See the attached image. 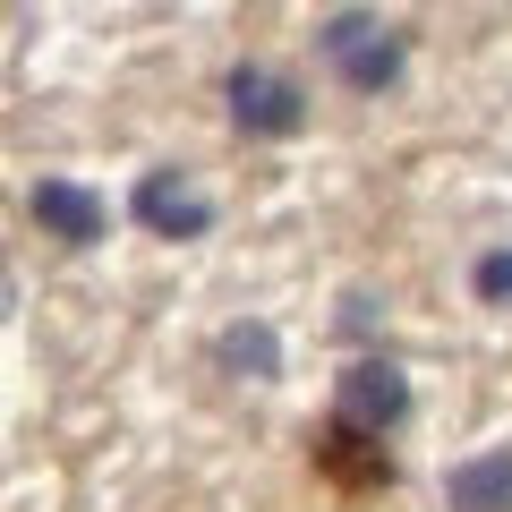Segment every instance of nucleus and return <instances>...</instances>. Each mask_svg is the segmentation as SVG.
<instances>
[{
  "mask_svg": "<svg viewBox=\"0 0 512 512\" xmlns=\"http://www.w3.org/2000/svg\"><path fill=\"white\" fill-rule=\"evenodd\" d=\"M325 60L342 69V86L359 94H384L393 77H402V43H393V26H376L367 9H342V18H325Z\"/></svg>",
  "mask_w": 512,
  "mask_h": 512,
  "instance_id": "1",
  "label": "nucleus"
},
{
  "mask_svg": "<svg viewBox=\"0 0 512 512\" xmlns=\"http://www.w3.org/2000/svg\"><path fill=\"white\" fill-rule=\"evenodd\" d=\"M333 419L367 427V436H393L410 419V376L393 359H350L342 367V393H333Z\"/></svg>",
  "mask_w": 512,
  "mask_h": 512,
  "instance_id": "2",
  "label": "nucleus"
},
{
  "mask_svg": "<svg viewBox=\"0 0 512 512\" xmlns=\"http://www.w3.org/2000/svg\"><path fill=\"white\" fill-rule=\"evenodd\" d=\"M231 128L239 137H291L299 120H308V103H299V86L291 77H274V69H231Z\"/></svg>",
  "mask_w": 512,
  "mask_h": 512,
  "instance_id": "3",
  "label": "nucleus"
},
{
  "mask_svg": "<svg viewBox=\"0 0 512 512\" xmlns=\"http://www.w3.org/2000/svg\"><path fill=\"white\" fill-rule=\"evenodd\" d=\"M128 205H137V222H146V231H163V239L214 231V197H205V188H188V171H146Z\"/></svg>",
  "mask_w": 512,
  "mask_h": 512,
  "instance_id": "4",
  "label": "nucleus"
},
{
  "mask_svg": "<svg viewBox=\"0 0 512 512\" xmlns=\"http://www.w3.org/2000/svg\"><path fill=\"white\" fill-rule=\"evenodd\" d=\"M316 470H325L333 487H350V495H376V487H393L384 436H367V427H350V419H333L325 436H316Z\"/></svg>",
  "mask_w": 512,
  "mask_h": 512,
  "instance_id": "5",
  "label": "nucleus"
},
{
  "mask_svg": "<svg viewBox=\"0 0 512 512\" xmlns=\"http://www.w3.org/2000/svg\"><path fill=\"white\" fill-rule=\"evenodd\" d=\"M26 205H35V222H43L52 239H69V248H94V239L111 231L103 197H86L77 180H35V197H26Z\"/></svg>",
  "mask_w": 512,
  "mask_h": 512,
  "instance_id": "6",
  "label": "nucleus"
},
{
  "mask_svg": "<svg viewBox=\"0 0 512 512\" xmlns=\"http://www.w3.org/2000/svg\"><path fill=\"white\" fill-rule=\"evenodd\" d=\"M444 504L453 512H512V444L504 453H470L444 470Z\"/></svg>",
  "mask_w": 512,
  "mask_h": 512,
  "instance_id": "7",
  "label": "nucleus"
},
{
  "mask_svg": "<svg viewBox=\"0 0 512 512\" xmlns=\"http://www.w3.org/2000/svg\"><path fill=\"white\" fill-rule=\"evenodd\" d=\"M222 359L248 367V376H274V367H282V342H274L265 325H231V333H222Z\"/></svg>",
  "mask_w": 512,
  "mask_h": 512,
  "instance_id": "8",
  "label": "nucleus"
},
{
  "mask_svg": "<svg viewBox=\"0 0 512 512\" xmlns=\"http://www.w3.org/2000/svg\"><path fill=\"white\" fill-rule=\"evenodd\" d=\"M478 299H487V308H504V299H512V248H495V256H478Z\"/></svg>",
  "mask_w": 512,
  "mask_h": 512,
  "instance_id": "9",
  "label": "nucleus"
}]
</instances>
